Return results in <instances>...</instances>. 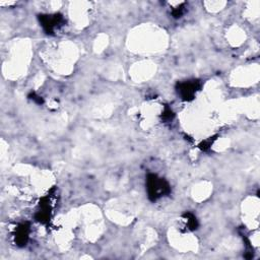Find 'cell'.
<instances>
[{"mask_svg":"<svg viewBox=\"0 0 260 260\" xmlns=\"http://www.w3.org/2000/svg\"><path fill=\"white\" fill-rule=\"evenodd\" d=\"M146 188L148 196L151 200H157L158 198L170 193V185L162 178L157 177L156 175H149L146 181Z\"/></svg>","mask_w":260,"mask_h":260,"instance_id":"obj_1","label":"cell"},{"mask_svg":"<svg viewBox=\"0 0 260 260\" xmlns=\"http://www.w3.org/2000/svg\"><path fill=\"white\" fill-rule=\"evenodd\" d=\"M62 21H63L62 15L57 14V13L41 15V17H40V22H41L42 26L44 27V29L48 34L54 32V30L56 28H58V26L61 25Z\"/></svg>","mask_w":260,"mask_h":260,"instance_id":"obj_2","label":"cell"},{"mask_svg":"<svg viewBox=\"0 0 260 260\" xmlns=\"http://www.w3.org/2000/svg\"><path fill=\"white\" fill-rule=\"evenodd\" d=\"M198 88H199V82L197 80H188V81L181 82L179 84L178 91L183 100L190 101L194 98Z\"/></svg>","mask_w":260,"mask_h":260,"instance_id":"obj_3","label":"cell"},{"mask_svg":"<svg viewBox=\"0 0 260 260\" xmlns=\"http://www.w3.org/2000/svg\"><path fill=\"white\" fill-rule=\"evenodd\" d=\"M28 226L26 224H21L19 228H17L15 239L18 245H25L27 239H28Z\"/></svg>","mask_w":260,"mask_h":260,"instance_id":"obj_4","label":"cell"}]
</instances>
